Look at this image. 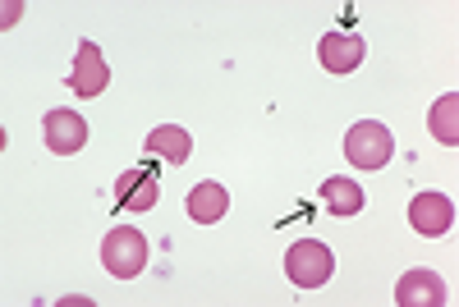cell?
<instances>
[{
  "label": "cell",
  "instance_id": "obj_1",
  "mask_svg": "<svg viewBox=\"0 0 459 307\" xmlns=\"http://www.w3.org/2000/svg\"><path fill=\"white\" fill-rule=\"evenodd\" d=\"M344 157H350L359 170H381L395 157V138L381 120H359L350 133H344Z\"/></svg>",
  "mask_w": 459,
  "mask_h": 307
},
{
  "label": "cell",
  "instance_id": "obj_12",
  "mask_svg": "<svg viewBox=\"0 0 459 307\" xmlns=\"http://www.w3.org/2000/svg\"><path fill=\"white\" fill-rule=\"evenodd\" d=\"M322 207L331 211V216H359L363 211V188L354 183V179H326L322 183Z\"/></svg>",
  "mask_w": 459,
  "mask_h": 307
},
{
  "label": "cell",
  "instance_id": "obj_6",
  "mask_svg": "<svg viewBox=\"0 0 459 307\" xmlns=\"http://www.w3.org/2000/svg\"><path fill=\"white\" fill-rule=\"evenodd\" d=\"M42 138H47V151H56V157H74V151H83V142H88V120L74 115V110H47Z\"/></svg>",
  "mask_w": 459,
  "mask_h": 307
},
{
  "label": "cell",
  "instance_id": "obj_10",
  "mask_svg": "<svg viewBox=\"0 0 459 307\" xmlns=\"http://www.w3.org/2000/svg\"><path fill=\"white\" fill-rule=\"evenodd\" d=\"M184 211L194 216L198 225H216V220H225V211H230V193H225V188H221L216 179H203V183L188 188Z\"/></svg>",
  "mask_w": 459,
  "mask_h": 307
},
{
  "label": "cell",
  "instance_id": "obj_8",
  "mask_svg": "<svg viewBox=\"0 0 459 307\" xmlns=\"http://www.w3.org/2000/svg\"><path fill=\"white\" fill-rule=\"evenodd\" d=\"M110 83V69L101 60V47L97 42H83L79 55H74V73H69V88L79 92V97H101Z\"/></svg>",
  "mask_w": 459,
  "mask_h": 307
},
{
  "label": "cell",
  "instance_id": "obj_11",
  "mask_svg": "<svg viewBox=\"0 0 459 307\" xmlns=\"http://www.w3.org/2000/svg\"><path fill=\"white\" fill-rule=\"evenodd\" d=\"M147 151L161 157V161H170V166H184L188 157H194V133L179 129V124H161V129L147 133Z\"/></svg>",
  "mask_w": 459,
  "mask_h": 307
},
{
  "label": "cell",
  "instance_id": "obj_14",
  "mask_svg": "<svg viewBox=\"0 0 459 307\" xmlns=\"http://www.w3.org/2000/svg\"><path fill=\"white\" fill-rule=\"evenodd\" d=\"M0 10H5V14H0V23H5V28H14V23H19V14H23V0H5Z\"/></svg>",
  "mask_w": 459,
  "mask_h": 307
},
{
  "label": "cell",
  "instance_id": "obj_7",
  "mask_svg": "<svg viewBox=\"0 0 459 307\" xmlns=\"http://www.w3.org/2000/svg\"><path fill=\"white\" fill-rule=\"evenodd\" d=\"M395 303L400 307H441L446 303V280L428 266H413L409 276H400L395 285Z\"/></svg>",
  "mask_w": 459,
  "mask_h": 307
},
{
  "label": "cell",
  "instance_id": "obj_13",
  "mask_svg": "<svg viewBox=\"0 0 459 307\" xmlns=\"http://www.w3.org/2000/svg\"><path fill=\"white\" fill-rule=\"evenodd\" d=\"M428 129H432V138L446 142V147L459 142V97H455V92L437 97V106H432V115H428Z\"/></svg>",
  "mask_w": 459,
  "mask_h": 307
},
{
  "label": "cell",
  "instance_id": "obj_3",
  "mask_svg": "<svg viewBox=\"0 0 459 307\" xmlns=\"http://www.w3.org/2000/svg\"><path fill=\"white\" fill-rule=\"evenodd\" d=\"M331 271H335V257H331V248L317 243V239H303V243H294V248L285 252V276H290L299 289H322V285L331 280Z\"/></svg>",
  "mask_w": 459,
  "mask_h": 307
},
{
  "label": "cell",
  "instance_id": "obj_9",
  "mask_svg": "<svg viewBox=\"0 0 459 307\" xmlns=\"http://www.w3.org/2000/svg\"><path fill=\"white\" fill-rule=\"evenodd\" d=\"M317 55H322V64H326L331 73H354V69L363 64L368 47H363L359 32H326L322 47H317Z\"/></svg>",
  "mask_w": 459,
  "mask_h": 307
},
{
  "label": "cell",
  "instance_id": "obj_2",
  "mask_svg": "<svg viewBox=\"0 0 459 307\" xmlns=\"http://www.w3.org/2000/svg\"><path fill=\"white\" fill-rule=\"evenodd\" d=\"M101 266H106L115 280H134V276H143V266H147V239L138 235L134 225L110 229V235L101 239Z\"/></svg>",
  "mask_w": 459,
  "mask_h": 307
},
{
  "label": "cell",
  "instance_id": "obj_5",
  "mask_svg": "<svg viewBox=\"0 0 459 307\" xmlns=\"http://www.w3.org/2000/svg\"><path fill=\"white\" fill-rule=\"evenodd\" d=\"M115 198H120V207L134 211V216L152 211V207H157V198H161L157 166H134V170H125L120 183H115Z\"/></svg>",
  "mask_w": 459,
  "mask_h": 307
},
{
  "label": "cell",
  "instance_id": "obj_4",
  "mask_svg": "<svg viewBox=\"0 0 459 307\" xmlns=\"http://www.w3.org/2000/svg\"><path fill=\"white\" fill-rule=\"evenodd\" d=\"M409 225L423 239H441V235H450V229H455V202L446 193H418L409 202Z\"/></svg>",
  "mask_w": 459,
  "mask_h": 307
}]
</instances>
